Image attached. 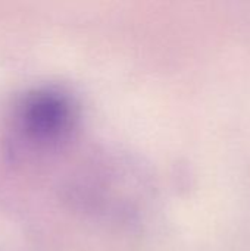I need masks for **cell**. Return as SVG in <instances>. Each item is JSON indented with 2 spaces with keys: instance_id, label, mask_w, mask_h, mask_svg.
<instances>
[{
  "instance_id": "obj_1",
  "label": "cell",
  "mask_w": 250,
  "mask_h": 251,
  "mask_svg": "<svg viewBox=\"0 0 250 251\" xmlns=\"http://www.w3.org/2000/svg\"><path fill=\"white\" fill-rule=\"evenodd\" d=\"M80 122V107L74 96L55 85L27 91L12 116L13 141L31 153H46L66 144Z\"/></svg>"
}]
</instances>
